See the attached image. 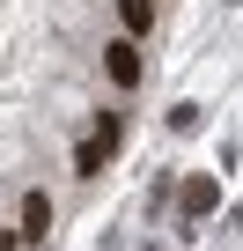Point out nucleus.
Masks as SVG:
<instances>
[{
    "instance_id": "obj_1",
    "label": "nucleus",
    "mask_w": 243,
    "mask_h": 251,
    "mask_svg": "<svg viewBox=\"0 0 243 251\" xmlns=\"http://www.w3.org/2000/svg\"><path fill=\"white\" fill-rule=\"evenodd\" d=\"M118 141H126V126H118V118H96V133L74 148V170H81V177H96V170L118 155Z\"/></svg>"
},
{
    "instance_id": "obj_2",
    "label": "nucleus",
    "mask_w": 243,
    "mask_h": 251,
    "mask_svg": "<svg viewBox=\"0 0 243 251\" xmlns=\"http://www.w3.org/2000/svg\"><path fill=\"white\" fill-rule=\"evenodd\" d=\"M103 74H110L118 89H133V81H140V45H133V37H118V45L103 52Z\"/></svg>"
},
{
    "instance_id": "obj_3",
    "label": "nucleus",
    "mask_w": 243,
    "mask_h": 251,
    "mask_svg": "<svg viewBox=\"0 0 243 251\" xmlns=\"http://www.w3.org/2000/svg\"><path fill=\"white\" fill-rule=\"evenodd\" d=\"M44 229H52V200H44V192H22V229H15V236H22V244H44Z\"/></svg>"
},
{
    "instance_id": "obj_4",
    "label": "nucleus",
    "mask_w": 243,
    "mask_h": 251,
    "mask_svg": "<svg viewBox=\"0 0 243 251\" xmlns=\"http://www.w3.org/2000/svg\"><path fill=\"white\" fill-rule=\"evenodd\" d=\"M214 207H221V185H214V177H192V185H184V214H192V222H206Z\"/></svg>"
},
{
    "instance_id": "obj_5",
    "label": "nucleus",
    "mask_w": 243,
    "mask_h": 251,
    "mask_svg": "<svg viewBox=\"0 0 243 251\" xmlns=\"http://www.w3.org/2000/svg\"><path fill=\"white\" fill-rule=\"evenodd\" d=\"M118 23H126V37H148V23H155V0H118Z\"/></svg>"
},
{
    "instance_id": "obj_6",
    "label": "nucleus",
    "mask_w": 243,
    "mask_h": 251,
    "mask_svg": "<svg viewBox=\"0 0 243 251\" xmlns=\"http://www.w3.org/2000/svg\"><path fill=\"white\" fill-rule=\"evenodd\" d=\"M0 251H22V236H15V229H8V236H0Z\"/></svg>"
}]
</instances>
